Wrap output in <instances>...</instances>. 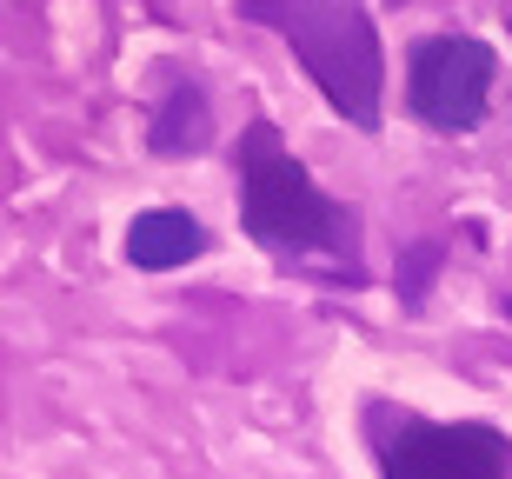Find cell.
<instances>
[{
  "mask_svg": "<svg viewBox=\"0 0 512 479\" xmlns=\"http://www.w3.org/2000/svg\"><path fill=\"white\" fill-rule=\"evenodd\" d=\"M240 14L266 20L286 40V54L306 67V80L326 94V107L340 120H353L360 134L380 127L386 54L366 7H353V0H240Z\"/></svg>",
  "mask_w": 512,
  "mask_h": 479,
  "instance_id": "cell-1",
  "label": "cell"
},
{
  "mask_svg": "<svg viewBox=\"0 0 512 479\" xmlns=\"http://www.w3.org/2000/svg\"><path fill=\"white\" fill-rule=\"evenodd\" d=\"M240 227L253 247L273 253H346L353 240V213L333 207L320 180L286 154L273 120H253L240 134Z\"/></svg>",
  "mask_w": 512,
  "mask_h": 479,
  "instance_id": "cell-2",
  "label": "cell"
},
{
  "mask_svg": "<svg viewBox=\"0 0 512 479\" xmlns=\"http://www.w3.org/2000/svg\"><path fill=\"white\" fill-rule=\"evenodd\" d=\"M493 74L499 54L473 34H433L419 40L406 60V107L433 134H473L493 107Z\"/></svg>",
  "mask_w": 512,
  "mask_h": 479,
  "instance_id": "cell-3",
  "label": "cell"
},
{
  "mask_svg": "<svg viewBox=\"0 0 512 479\" xmlns=\"http://www.w3.org/2000/svg\"><path fill=\"white\" fill-rule=\"evenodd\" d=\"M380 479H512V440L479 420H406L380 446Z\"/></svg>",
  "mask_w": 512,
  "mask_h": 479,
  "instance_id": "cell-4",
  "label": "cell"
},
{
  "mask_svg": "<svg viewBox=\"0 0 512 479\" xmlns=\"http://www.w3.org/2000/svg\"><path fill=\"white\" fill-rule=\"evenodd\" d=\"M207 253V227L180 207H153V213H133L127 227V260L147 273H167V267H187Z\"/></svg>",
  "mask_w": 512,
  "mask_h": 479,
  "instance_id": "cell-5",
  "label": "cell"
},
{
  "mask_svg": "<svg viewBox=\"0 0 512 479\" xmlns=\"http://www.w3.org/2000/svg\"><path fill=\"white\" fill-rule=\"evenodd\" d=\"M213 140V114H207V94L193 87V80H180L167 94V107L153 114V127H147V147L160 160H187V154H200Z\"/></svg>",
  "mask_w": 512,
  "mask_h": 479,
  "instance_id": "cell-6",
  "label": "cell"
},
{
  "mask_svg": "<svg viewBox=\"0 0 512 479\" xmlns=\"http://www.w3.org/2000/svg\"><path fill=\"white\" fill-rule=\"evenodd\" d=\"M439 267V240H419V247H406V260H399V300L406 307H419L426 300V280H433Z\"/></svg>",
  "mask_w": 512,
  "mask_h": 479,
  "instance_id": "cell-7",
  "label": "cell"
},
{
  "mask_svg": "<svg viewBox=\"0 0 512 479\" xmlns=\"http://www.w3.org/2000/svg\"><path fill=\"white\" fill-rule=\"evenodd\" d=\"M506 34H512V7H506Z\"/></svg>",
  "mask_w": 512,
  "mask_h": 479,
  "instance_id": "cell-8",
  "label": "cell"
}]
</instances>
